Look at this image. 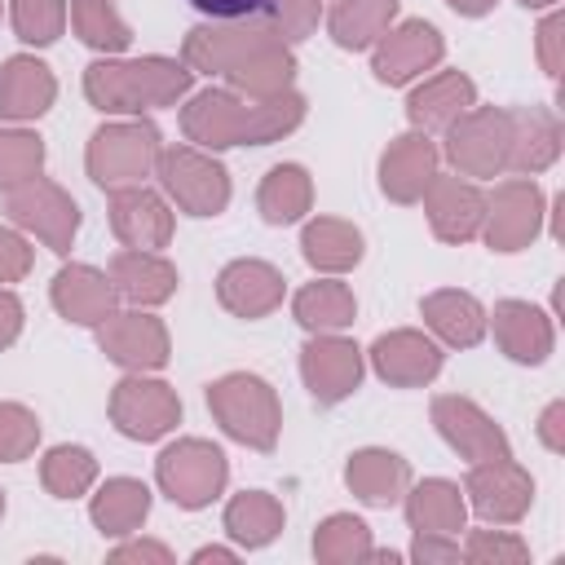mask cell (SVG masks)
Segmentation results:
<instances>
[{
    "label": "cell",
    "mask_w": 565,
    "mask_h": 565,
    "mask_svg": "<svg viewBox=\"0 0 565 565\" xmlns=\"http://www.w3.org/2000/svg\"><path fill=\"white\" fill-rule=\"evenodd\" d=\"M437 53H441L437 31H433V26H424V22H411V26H402V31L380 49L375 71H380V79L402 84V79H411L424 62H433Z\"/></svg>",
    "instance_id": "1"
},
{
    "label": "cell",
    "mask_w": 565,
    "mask_h": 565,
    "mask_svg": "<svg viewBox=\"0 0 565 565\" xmlns=\"http://www.w3.org/2000/svg\"><path fill=\"white\" fill-rule=\"evenodd\" d=\"M305 375L322 402L344 397L358 384V349L349 344H313L305 358Z\"/></svg>",
    "instance_id": "2"
},
{
    "label": "cell",
    "mask_w": 565,
    "mask_h": 565,
    "mask_svg": "<svg viewBox=\"0 0 565 565\" xmlns=\"http://www.w3.org/2000/svg\"><path fill=\"white\" fill-rule=\"evenodd\" d=\"M199 13H207V18H216V22H238V18H256V13H265L274 0H190Z\"/></svg>",
    "instance_id": "11"
},
{
    "label": "cell",
    "mask_w": 565,
    "mask_h": 565,
    "mask_svg": "<svg viewBox=\"0 0 565 565\" xmlns=\"http://www.w3.org/2000/svg\"><path fill=\"white\" fill-rule=\"evenodd\" d=\"M115 274L124 278V291L128 296H146V300H159L172 291V269L159 265V260H141V256H119Z\"/></svg>",
    "instance_id": "7"
},
{
    "label": "cell",
    "mask_w": 565,
    "mask_h": 565,
    "mask_svg": "<svg viewBox=\"0 0 565 565\" xmlns=\"http://www.w3.org/2000/svg\"><path fill=\"white\" fill-rule=\"evenodd\" d=\"M375 362H380L384 375H388L397 362H415L424 375H433V371H437V349L424 344V340H415V335H393V340H380V344H375Z\"/></svg>",
    "instance_id": "8"
},
{
    "label": "cell",
    "mask_w": 565,
    "mask_h": 565,
    "mask_svg": "<svg viewBox=\"0 0 565 565\" xmlns=\"http://www.w3.org/2000/svg\"><path fill=\"white\" fill-rule=\"evenodd\" d=\"M433 168V150L419 137H402V146H393L384 154V190H393L397 199H411L419 190V177L428 181Z\"/></svg>",
    "instance_id": "4"
},
{
    "label": "cell",
    "mask_w": 565,
    "mask_h": 565,
    "mask_svg": "<svg viewBox=\"0 0 565 565\" xmlns=\"http://www.w3.org/2000/svg\"><path fill=\"white\" fill-rule=\"evenodd\" d=\"M424 309L455 344H472L481 335V309L472 296H433Z\"/></svg>",
    "instance_id": "6"
},
{
    "label": "cell",
    "mask_w": 565,
    "mask_h": 565,
    "mask_svg": "<svg viewBox=\"0 0 565 565\" xmlns=\"http://www.w3.org/2000/svg\"><path fill=\"white\" fill-rule=\"evenodd\" d=\"M0 93H4V110H9V115H40L44 102H49V93H53V84H49L44 66L18 57V62L4 66Z\"/></svg>",
    "instance_id": "3"
},
{
    "label": "cell",
    "mask_w": 565,
    "mask_h": 565,
    "mask_svg": "<svg viewBox=\"0 0 565 565\" xmlns=\"http://www.w3.org/2000/svg\"><path fill=\"white\" fill-rule=\"evenodd\" d=\"M57 305L75 322H97L106 313V305H110V291H106V282L93 269H66L57 278Z\"/></svg>",
    "instance_id": "5"
},
{
    "label": "cell",
    "mask_w": 565,
    "mask_h": 565,
    "mask_svg": "<svg viewBox=\"0 0 565 565\" xmlns=\"http://www.w3.org/2000/svg\"><path fill=\"white\" fill-rule=\"evenodd\" d=\"M300 318L305 322H349V296L335 287H313L300 296Z\"/></svg>",
    "instance_id": "10"
},
{
    "label": "cell",
    "mask_w": 565,
    "mask_h": 565,
    "mask_svg": "<svg viewBox=\"0 0 565 565\" xmlns=\"http://www.w3.org/2000/svg\"><path fill=\"white\" fill-rule=\"evenodd\" d=\"M22 269H26V247L13 234H0V278L22 274Z\"/></svg>",
    "instance_id": "12"
},
{
    "label": "cell",
    "mask_w": 565,
    "mask_h": 565,
    "mask_svg": "<svg viewBox=\"0 0 565 565\" xmlns=\"http://www.w3.org/2000/svg\"><path fill=\"white\" fill-rule=\"evenodd\" d=\"M455 9H463V13H481V9H490V0H450Z\"/></svg>",
    "instance_id": "13"
},
{
    "label": "cell",
    "mask_w": 565,
    "mask_h": 565,
    "mask_svg": "<svg viewBox=\"0 0 565 565\" xmlns=\"http://www.w3.org/2000/svg\"><path fill=\"white\" fill-rule=\"evenodd\" d=\"M62 26V0H18V31L22 40L49 44Z\"/></svg>",
    "instance_id": "9"
}]
</instances>
